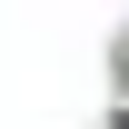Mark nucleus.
I'll return each mask as SVG.
<instances>
[{"label": "nucleus", "mask_w": 129, "mask_h": 129, "mask_svg": "<svg viewBox=\"0 0 129 129\" xmlns=\"http://www.w3.org/2000/svg\"><path fill=\"white\" fill-rule=\"evenodd\" d=\"M119 129H129V119H119Z\"/></svg>", "instance_id": "1"}]
</instances>
